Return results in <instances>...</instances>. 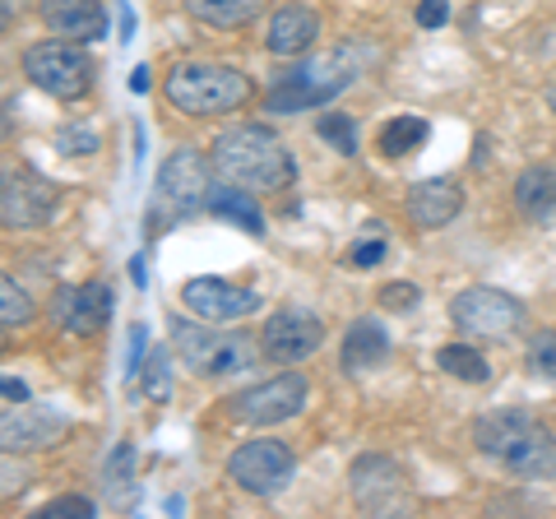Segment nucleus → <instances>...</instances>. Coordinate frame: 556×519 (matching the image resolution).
Here are the masks:
<instances>
[{
    "label": "nucleus",
    "instance_id": "obj_1",
    "mask_svg": "<svg viewBox=\"0 0 556 519\" xmlns=\"http://www.w3.org/2000/svg\"><path fill=\"white\" fill-rule=\"evenodd\" d=\"M473 441L482 455L496 459L510 478H529V482L556 478V436L547 422L529 418V413H519V408L482 413L473 422Z\"/></svg>",
    "mask_w": 556,
    "mask_h": 519
},
{
    "label": "nucleus",
    "instance_id": "obj_2",
    "mask_svg": "<svg viewBox=\"0 0 556 519\" xmlns=\"http://www.w3.org/2000/svg\"><path fill=\"white\" fill-rule=\"evenodd\" d=\"M208 163H214L223 181H237L247 190H288L292 177H298L288 144L269 126H237L228 135H218Z\"/></svg>",
    "mask_w": 556,
    "mask_h": 519
},
{
    "label": "nucleus",
    "instance_id": "obj_3",
    "mask_svg": "<svg viewBox=\"0 0 556 519\" xmlns=\"http://www.w3.org/2000/svg\"><path fill=\"white\" fill-rule=\"evenodd\" d=\"M255 93V84L247 71L214 61H186L167 75V102L186 116H223L247 107V98Z\"/></svg>",
    "mask_w": 556,
    "mask_h": 519
},
{
    "label": "nucleus",
    "instance_id": "obj_4",
    "mask_svg": "<svg viewBox=\"0 0 556 519\" xmlns=\"http://www.w3.org/2000/svg\"><path fill=\"white\" fill-rule=\"evenodd\" d=\"M353 75L357 71L348 65V51H329L320 61H302L269 89L265 112L292 116V112H306V107H325V102H334L348 84H353Z\"/></svg>",
    "mask_w": 556,
    "mask_h": 519
},
{
    "label": "nucleus",
    "instance_id": "obj_5",
    "mask_svg": "<svg viewBox=\"0 0 556 519\" xmlns=\"http://www.w3.org/2000/svg\"><path fill=\"white\" fill-rule=\"evenodd\" d=\"M172 343H177V357L186 362L195 376H232V371H247L255 362V343L237 330H208V320H181L172 316L167 320Z\"/></svg>",
    "mask_w": 556,
    "mask_h": 519
},
{
    "label": "nucleus",
    "instance_id": "obj_6",
    "mask_svg": "<svg viewBox=\"0 0 556 519\" xmlns=\"http://www.w3.org/2000/svg\"><path fill=\"white\" fill-rule=\"evenodd\" d=\"M24 75L33 89H42L61 102H75L89 93L93 84V61L84 56L79 42H65V38H51V42H38L24 51Z\"/></svg>",
    "mask_w": 556,
    "mask_h": 519
},
{
    "label": "nucleus",
    "instance_id": "obj_7",
    "mask_svg": "<svg viewBox=\"0 0 556 519\" xmlns=\"http://www.w3.org/2000/svg\"><path fill=\"white\" fill-rule=\"evenodd\" d=\"M450 320L478 339H510L515 330H525V302L501 288H464L450 302Z\"/></svg>",
    "mask_w": 556,
    "mask_h": 519
},
{
    "label": "nucleus",
    "instance_id": "obj_8",
    "mask_svg": "<svg viewBox=\"0 0 556 519\" xmlns=\"http://www.w3.org/2000/svg\"><path fill=\"white\" fill-rule=\"evenodd\" d=\"M292 473H298V459H292V450L283 441H247L241 450H232V459H228V478L251 496L283 492Z\"/></svg>",
    "mask_w": 556,
    "mask_h": 519
},
{
    "label": "nucleus",
    "instance_id": "obj_9",
    "mask_svg": "<svg viewBox=\"0 0 556 519\" xmlns=\"http://www.w3.org/2000/svg\"><path fill=\"white\" fill-rule=\"evenodd\" d=\"M61 204V186L47 181L42 172L33 167H10L5 186H0V218L5 228H42V223L56 218Z\"/></svg>",
    "mask_w": 556,
    "mask_h": 519
},
{
    "label": "nucleus",
    "instance_id": "obj_10",
    "mask_svg": "<svg viewBox=\"0 0 556 519\" xmlns=\"http://www.w3.org/2000/svg\"><path fill=\"white\" fill-rule=\"evenodd\" d=\"M306 408V380L298 371H283L274 380H260V385L241 390L232 400V413L241 422L251 427H274V422H288L298 418V413Z\"/></svg>",
    "mask_w": 556,
    "mask_h": 519
},
{
    "label": "nucleus",
    "instance_id": "obj_11",
    "mask_svg": "<svg viewBox=\"0 0 556 519\" xmlns=\"http://www.w3.org/2000/svg\"><path fill=\"white\" fill-rule=\"evenodd\" d=\"M325 343V320L311 316V311H278V316H269L265 334H260V349H265L269 362H278V367H292V362H306L311 353H316Z\"/></svg>",
    "mask_w": 556,
    "mask_h": 519
},
{
    "label": "nucleus",
    "instance_id": "obj_12",
    "mask_svg": "<svg viewBox=\"0 0 556 519\" xmlns=\"http://www.w3.org/2000/svg\"><path fill=\"white\" fill-rule=\"evenodd\" d=\"M348 488H353V501L371 515H390L408 506V488L399 464L386 455H362L353 469H348Z\"/></svg>",
    "mask_w": 556,
    "mask_h": 519
},
{
    "label": "nucleus",
    "instance_id": "obj_13",
    "mask_svg": "<svg viewBox=\"0 0 556 519\" xmlns=\"http://www.w3.org/2000/svg\"><path fill=\"white\" fill-rule=\"evenodd\" d=\"M181 302H186L190 316L218 325V320H247L251 311H260V292L255 288H237L228 279H186L181 283Z\"/></svg>",
    "mask_w": 556,
    "mask_h": 519
},
{
    "label": "nucleus",
    "instance_id": "obj_14",
    "mask_svg": "<svg viewBox=\"0 0 556 519\" xmlns=\"http://www.w3.org/2000/svg\"><path fill=\"white\" fill-rule=\"evenodd\" d=\"M112 288L108 283H75L61 288L56 302H51V316H56L70 334H98L102 325L112 320Z\"/></svg>",
    "mask_w": 556,
    "mask_h": 519
},
{
    "label": "nucleus",
    "instance_id": "obj_15",
    "mask_svg": "<svg viewBox=\"0 0 556 519\" xmlns=\"http://www.w3.org/2000/svg\"><path fill=\"white\" fill-rule=\"evenodd\" d=\"M208 186H214L208 181V163H204V153H195V149H177L159 172L163 200L177 204V210H200V204L208 200Z\"/></svg>",
    "mask_w": 556,
    "mask_h": 519
},
{
    "label": "nucleus",
    "instance_id": "obj_16",
    "mask_svg": "<svg viewBox=\"0 0 556 519\" xmlns=\"http://www.w3.org/2000/svg\"><path fill=\"white\" fill-rule=\"evenodd\" d=\"M38 14L65 42H98L108 33V10L98 0H38Z\"/></svg>",
    "mask_w": 556,
    "mask_h": 519
},
{
    "label": "nucleus",
    "instance_id": "obj_17",
    "mask_svg": "<svg viewBox=\"0 0 556 519\" xmlns=\"http://www.w3.org/2000/svg\"><path fill=\"white\" fill-rule=\"evenodd\" d=\"M65 418L47 404H20V413H5L0 422V436H5V450H47L65 436Z\"/></svg>",
    "mask_w": 556,
    "mask_h": 519
},
{
    "label": "nucleus",
    "instance_id": "obj_18",
    "mask_svg": "<svg viewBox=\"0 0 556 519\" xmlns=\"http://www.w3.org/2000/svg\"><path fill=\"white\" fill-rule=\"evenodd\" d=\"M464 210V186L450 177H422L408 190V218L417 228H445Z\"/></svg>",
    "mask_w": 556,
    "mask_h": 519
},
{
    "label": "nucleus",
    "instance_id": "obj_19",
    "mask_svg": "<svg viewBox=\"0 0 556 519\" xmlns=\"http://www.w3.org/2000/svg\"><path fill=\"white\" fill-rule=\"evenodd\" d=\"M320 33V20L316 10L306 5H283L269 20V33H265V47L274 51V56H302V51H311V42H316Z\"/></svg>",
    "mask_w": 556,
    "mask_h": 519
},
{
    "label": "nucleus",
    "instance_id": "obj_20",
    "mask_svg": "<svg viewBox=\"0 0 556 519\" xmlns=\"http://www.w3.org/2000/svg\"><path fill=\"white\" fill-rule=\"evenodd\" d=\"M390 357V330L371 316H357L343 334V367L348 371H371Z\"/></svg>",
    "mask_w": 556,
    "mask_h": 519
},
{
    "label": "nucleus",
    "instance_id": "obj_21",
    "mask_svg": "<svg viewBox=\"0 0 556 519\" xmlns=\"http://www.w3.org/2000/svg\"><path fill=\"white\" fill-rule=\"evenodd\" d=\"M204 210H208V214H223L228 223H237V228H247V232H255V237L265 232V214H260V204L251 200V190L237 186V181H214V186H208Z\"/></svg>",
    "mask_w": 556,
    "mask_h": 519
},
{
    "label": "nucleus",
    "instance_id": "obj_22",
    "mask_svg": "<svg viewBox=\"0 0 556 519\" xmlns=\"http://www.w3.org/2000/svg\"><path fill=\"white\" fill-rule=\"evenodd\" d=\"M515 210L533 218V223H552L556 218V172L552 167H529L515 181Z\"/></svg>",
    "mask_w": 556,
    "mask_h": 519
},
{
    "label": "nucleus",
    "instance_id": "obj_23",
    "mask_svg": "<svg viewBox=\"0 0 556 519\" xmlns=\"http://www.w3.org/2000/svg\"><path fill=\"white\" fill-rule=\"evenodd\" d=\"M265 10V0H186V14L208 28H241Z\"/></svg>",
    "mask_w": 556,
    "mask_h": 519
},
{
    "label": "nucleus",
    "instance_id": "obj_24",
    "mask_svg": "<svg viewBox=\"0 0 556 519\" xmlns=\"http://www.w3.org/2000/svg\"><path fill=\"white\" fill-rule=\"evenodd\" d=\"M417 144H427L422 116H394L390 126H380V153H386V159H408Z\"/></svg>",
    "mask_w": 556,
    "mask_h": 519
},
{
    "label": "nucleus",
    "instance_id": "obj_25",
    "mask_svg": "<svg viewBox=\"0 0 556 519\" xmlns=\"http://www.w3.org/2000/svg\"><path fill=\"white\" fill-rule=\"evenodd\" d=\"M437 367L445 376H455V380H468V385H482V380L492 376L486 357L478 349H468V343H445V349L437 353Z\"/></svg>",
    "mask_w": 556,
    "mask_h": 519
},
{
    "label": "nucleus",
    "instance_id": "obj_26",
    "mask_svg": "<svg viewBox=\"0 0 556 519\" xmlns=\"http://www.w3.org/2000/svg\"><path fill=\"white\" fill-rule=\"evenodd\" d=\"M139 390H144V400H153V404H167V394H172L167 349H153V353L144 357V367H139Z\"/></svg>",
    "mask_w": 556,
    "mask_h": 519
},
{
    "label": "nucleus",
    "instance_id": "obj_27",
    "mask_svg": "<svg viewBox=\"0 0 556 519\" xmlns=\"http://www.w3.org/2000/svg\"><path fill=\"white\" fill-rule=\"evenodd\" d=\"M28 320H33V298L5 274V279H0V325L14 330V325H28Z\"/></svg>",
    "mask_w": 556,
    "mask_h": 519
},
{
    "label": "nucleus",
    "instance_id": "obj_28",
    "mask_svg": "<svg viewBox=\"0 0 556 519\" xmlns=\"http://www.w3.org/2000/svg\"><path fill=\"white\" fill-rule=\"evenodd\" d=\"M316 130H320V140H325V144H334L339 153H357V126H353V116L325 112V116L316 121Z\"/></svg>",
    "mask_w": 556,
    "mask_h": 519
},
{
    "label": "nucleus",
    "instance_id": "obj_29",
    "mask_svg": "<svg viewBox=\"0 0 556 519\" xmlns=\"http://www.w3.org/2000/svg\"><path fill=\"white\" fill-rule=\"evenodd\" d=\"M33 515L38 519H93L98 506L89 496H56V501H47V506H38Z\"/></svg>",
    "mask_w": 556,
    "mask_h": 519
},
{
    "label": "nucleus",
    "instance_id": "obj_30",
    "mask_svg": "<svg viewBox=\"0 0 556 519\" xmlns=\"http://www.w3.org/2000/svg\"><path fill=\"white\" fill-rule=\"evenodd\" d=\"M56 153H65V159H89V153H98V130H89V126L56 130Z\"/></svg>",
    "mask_w": 556,
    "mask_h": 519
},
{
    "label": "nucleus",
    "instance_id": "obj_31",
    "mask_svg": "<svg viewBox=\"0 0 556 519\" xmlns=\"http://www.w3.org/2000/svg\"><path fill=\"white\" fill-rule=\"evenodd\" d=\"M529 367L543 376V380H556V330H538L533 343H529Z\"/></svg>",
    "mask_w": 556,
    "mask_h": 519
},
{
    "label": "nucleus",
    "instance_id": "obj_32",
    "mask_svg": "<svg viewBox=\"0 0 556 519\" xmlns=\"http://www.w3.org/2000/svg\"><path fill=\"white\" fill-rule=\"evenodd\" d=\"M417 298H422V292H417L408 279H399V283H386V288H380V306H386V311H413Z\"/></svg>",
    "mask_w": 556,
    "mask_h": 519
},
{
    "label": "nucleus",
    "instance_id": "obj_33",
    "mask_svg": "<svg viewBox=\"0 0 556 519\" xmlns=\"http://www.w3.org/2000/svg\"><path fill=\"white\" fill-rule=\"evenodd\" d=\"M380 260H386V241H357L353 251H348V265L353 269H371V265H380Z\"/></svg>",
    "mask_w": 556,
    "mask_h": 519
},
{
    "label": "nucleus",
    "instance_id": "obj_34",
    "mask_svg": "<svg viewBox=\"0 0 556 519\" xmlns=\"http://www.w3.org/2000/svg\"><path fill=\"white\" fill-rule=\"evenodd\" d=\"M144 325H130V353H126V380H139V367H144Z\"/></svg>",
    "mask_w": 556,
    "mask_h": 519
},
{
    "label": "nucleus",
    "instance_id": "obj_35",
    "mask_svg": "<svg viewBox=\"0 0 556 519\" xmlns=\"http://www.w3.org/2000/svg\"><path fill=\"white\" fill-rule=\"evenodd\" d=\"M445 20H450L445 0H422V5H417V24H422V28H441Z\"/></svg>",
    "mask_w": 556,
    "mask_h": 519
},
{
    "label": "nucleus",
    "instance_id": "obj_36",
    "mask_svg": "<svg viewBox=\"0 0 556 519\" xmlns=\"http://www.w3.org/2000/svg\"><path fill=\"white\" fill-rule=\"evenodd\" d=\"M130 464H135V450H130V445H116V455H112V464H108V482H121V478H126Z\"/></svg>",
    "mask_w": 556,
    "mask_h": 519
},
{
    "label": "nucleus",
    "instance_id": "obj_37",
    "mask_svg": "<svg viewBox=\"0 0 556 519\" xmlns=\"http://www.w3.org/2000/svg\"><path fill=\"white\" fill-rule=\"evenodd\" d=\"M0 390H5V400H10V404H28V385H24V380L5 376V385H0Z\"/></svg>",
    "mask_w": 556,
    "mask_h": 519
},
{
    "label": "nucleus",
    "instance_id": "obj_38",
    "mask_svg": "<svg viewBox=\"0 0 556 519\" xmlns=\"http://www.w3.org/2000/svg\"><path fill=\"white\" fill-rule=\"evenodd\" d=\"M135 38V14H130V5H121V42H130Z\"/></svg>",
    "mask_w": 556,
    "mask_h": 519
},
{
    "label": "nucleus",
    "instance_id": "obj_39",
    "mask_svg": "<svg viewBox=\"0 0 556 519\" xmlns=\"http://www.w3.org/2000/svg\"><path fill=\"white\" fill-rule=\"evenodd\" d=\"M130 89H135V93H144V89H149V75H144V71H135V79H130Z\"/></svg>",
    "mask_w": 556,
    "mask_h": 519
},
{
    "label": "nucleus",
    "instance_id": "obj_40",
    "mask_svg": "<svg viewBox=\"0 0 556 519\" xmlns=\"http://www.w3.org/2000/svg\"><path fill=\"white\" fill-rule=\"evenodd\" d=\"M547 107H552V116H556V84H552V89H547Z\"/></svg>",
    "mask_w": 556,
    "mask_h": 519
}]
</instances>
